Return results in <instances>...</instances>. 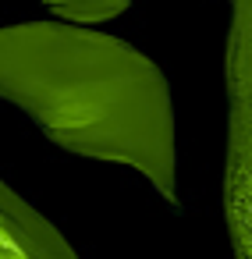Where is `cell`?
Returning <instances> with one entry per match:
<instances>
[{
  "label": "cell",
  "mask_w": 252,
  "mask_h": 259,
  "mask_svg": "<svg viewBox=\"0 0 252 259\" xmlns=\"http://www.w3.org/2000/svg\"><path fill=\"white\" fill-rule=\"evenodd\" d=\"M0 93L61 146L132 163L174 199L171 96L132 47L57 25L0 32Z\"/></svg>",
  "instance_id": "1"
},
{
  "label": "cell",
  "mask_w": 252,
  "mask_h": 259,
  "mask_svg": "<svg viewBox=\"0 0 252 259\" xmlns=\"http://www.w3.org/2000/svg\"><path fill=\"white\" fill-rule=\"evenodd\" d=\"M224 217L234 259H252V0H231Z\"/></svg>",
  "instance_id": "2"
}]
</instances>
